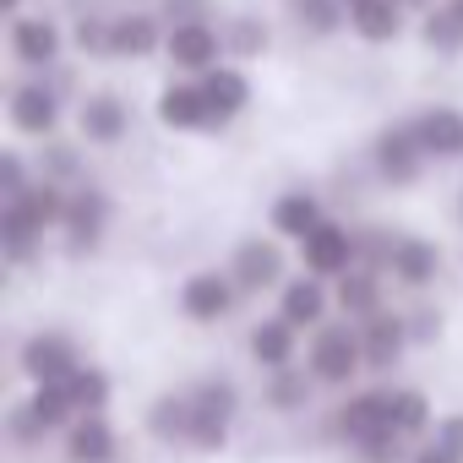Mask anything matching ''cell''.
<instances>
[{"label":"cell","mask_w":463,"mask_h":463,"mask_svg":"<svg viewBox=\"0 0 463 463\" xmlns=\"http://www.w3.org/2000/svg\"><path fill=\"white\" fill-rule=\"evenodd\" d=\"M223 50H229L223 44V28H213V23H175L169 39H164L169 66L185 71V77H202V71L223 66Z\"/></svg>","instance_id":"6da1fadb"},{"label":"cell","mask_w":463,"mask_h":463,"mask_svg":"<svg viewBox=\"0 0 463 463\" xmlns=\"http://www.w3.org/2000/svg\"><path fill=\"white\" fill-rule=\"evenodd\" d=\"M300 257H306V268L317 273V279H338V273H349L354 268V257H360V241L349 235V229H338V223H317L311 235L300 241Z\"/></svg>","instance_id":"7a4b0ae2"},{"label":"cell","mask_w":463,"mask_h":463,"mask_svg":"<svg viewBox=\"0 0 463 463\" xmlns=\"http://www.w3.org/2000/svg\"><path fill=\"white\" fill-rule=\"evenodd\" d=\"M229 420H235V387L229 382H213L191 398V441L218 452L229 441Z\"/></svg>","instance_id":"3957f363"},{"label":"cell","mask_w":463,"mask_h":463,"mask_svg":"<svg viewBox=\"0 0 463 463\" xmlns=\"http://www.w3.org/2000/svg\"><path fill=\"white\" fill-rule=\"evenodd\" d=\"M371 158H376L382 180H392V185H409L430 153H425V142H420V131H414V126H387V131L376 137Z\"/></svg>","instance_id":"277c9868"},{"label":"cell","mask_w":463,"mask_h":463,"mask_svg":"<svg viewBox=\"0 0 463 463\" xmlns=\"http://www.w3.org/2000/svg\"><path fill=\"white\" fill-rule=\"evenodd\" d=\"M360 349L365 344H360L354 327H322L317 344H311V376L317 382H349L360 371V360H365Z\"/></svg>","instance_id":"5b68a950"},{"label":"cell","mask_w":463,"mask_h":463,"mask_svg":"<svg viewBox=\"0 0 463 463\" xmlns=\"http://www.w3.org/2000/svg\"><path fill=\"white\" fill-rule=\"evenodd\" d=\"M229 306H235V279H223V273H191L180 289V311L191 322H218L229 317Z\"/></svg>","instance_id":"8992f818"},{"label":"cell","mask_w":463,"mask_h":463,"mask_svg":"<svg viewBox=\"0 0 463 463\" xmlns=\"http://www.w3.org/2000/svg\"><path fill=\"white\" fill-rule=\"evenodd\" d=\"M104 223H109V196L104 191H77L71 202H66V241H71V251H93L99 246V235H104Z\"/></svg>","instance_id":"52a82bcc"},{"label":"cell","mask_w":463,"mask_h":463,"mask_svg":"<svg viewBox=\"0 0 463 463\" xmlns=\"http://www.w3.org/2000/svg\"><path fill=\"white\" fill-rule=\"evenodd\" d=\"M61 28L50 23V17H12V55L23 61V66H55L61 61Z\"/></svg>","instance_id":"ba28073f"},{"label":"cell","mask_w":463,"mask_h":463,"mask_svg":"<svg viewBox=\"0 0 463 463\" xmlns=\"http://www.w3.org/2000/svg\"><path fill=\"white\" fill-rule=\"evenodd\" d=\"M158 120L169 131H207L213 126V109H207V93L202 82H169L158 93Z\"/></svg>","instance_id":"9c48e42d"},{"label":"cell","mask_w":463,"mask_h":463,"mask_svg":"<svg viewBox=\"0 0 463 463\" xmlns=\"http://www.w3.org/2000/svg\"><path fill=\"white\" fill-rule=\"evenodd\" d=\"M61 120V93L44 88V82H23L12 88V126L28 131V137H50Z\"/></svg>","instance_id":"30bf717a"},{"label":"cell","mask_w":463,"mask_h":463,"mask_svg":"<svg viewBox=\"0 0 463 463\" xmlns=\"http://www.w3.org/2000/svg\"><path fill=\"white\" fill-rule=\"evenodd\" d=\"M196 82H202V93H207L213 126H229V120H235V115L251 104V82H246L235 66H213V71H202Z\"/></svg>","instance_id":"8fae6325"},{"label":"cell","mask_w":463,"mask_h":463,"mask_svg":"<svg viewBox=\"0 0 463 463\" xmlns=\"http://www.w3.org/2000/svg\"><path fill=\"white\" fill-rule=\"evenodd\" d=\"M164 39H169L164 17H153V12H120V17H115V33H109V50L142 61V55L164 50Z\"/></svg>","instance_id":"7c38bea8"},{"label":"cell","mask_w":463,"mask_h":463,"mask_svg":"<svg viewBox=\"0 0 463 463\" xmlns=\"http://www.w3.org/2000/svg\"><path fill=\"white\" fill-rule=\"evenodd\" d=\"M77 126H82V137H88V142L109 147V142H120V137H126L131 109H126L115 93H88V99H82V109H77Z\"/></svg>","instance_id":"4fadbf2b"},{"label":"cell","mask_w":463,"mask_h":463,"mask_svg":"<svg viewBox=\"0 0 463 463\" xmlns=\"http://www.w3.org/2000/svg\"><path fill=\"white\" fill-rule=\"evenodd\" d=\"M349 28L365 44H392L403 33V0H354V6H349Z\"/></svg>","instance_id":"5bb4252c"},{"label":"cell","mask_w":463,"mask_h":463,"mask_svg":"<svg viewBox=\"0 0 463 463\" xmlns=\"http://www.w3.org/2000/svg\"><path fill=\"white\" fill-rule=\"evenodd\" d=\"M23 371H28L33 382H66V376L77 371V354H71V344H66L61 333H39V338L23 349Z\"/></svg>","instance_id":"9a60e30c"},{"label":"cell","mask_w":463,"mask_h":463,"mask_svg":"<svg viewBox=\"0 0 463 463\" xmlns=\"http://www.w3.org/2000/svg\"><path fill=\"white\" fill-rule=\"evenodd\" d=\"M279 273H284V257L273 241H246L235 251V284L241 289H268V284H279Z\"/></svg>","instance_id":"2e32d148"},{"label":"cell","mask_w":463,"mask_h":463,"mask_svg":"<svg viewBox=\"0 0 463 463\" xmlns=\"http://www.w3.org/2000/svg\"><path fill=\"white\" fill-rule=\"evenodd\" d=\"M414 131H420V142H425V153L430 158H458L463 153V115L458 109H425L420 120H414Z\"/></svg>","instance_id":"e0dca14e"},{"label":"cell","mask_w":463,"mask_h":463,"mask_svg":"<svg viewBox=\"0 0 463 463\" xmlns=\"http://www.w3.org/2000/svg\"><path fill=\"white\" fill-rule=\"evenodd\" d=\"M436 268H441V251H436L430 241H414V235L392 241V273H398L409 289H425V284L436 279Z\"/></svg>","instance_id":"ac0fdd59"},{"label":"cell","mask_w":463,"mask_h":463,"mask_svg":"<svg viewBox=\"0 0 463 463\" xmlns=\"http://www.w3.org/2000/svg\"><path fill=\"white\" fill-rule=\"evenodd\" d=\"M338 425H344V436H349L354 447H360L365 436H382V430H392V414H387V392H360L354 403H344Z\"/></svg>","instance_id":"d6986e66"},{"label":"cell","mask_w":463,"mask_h":463,"mask_svg":"<svg viewBox=\"0 0 463 463\" xmlns=\"http://www.w3.org/2000/svg\"><path fill=\"white\" fill-rule=\"evenodd\" d=\"M39 235H44V223L28 213V202H23V196H12V202H6V213H0V241H6L12 262H28V257H33V246H39Z\"/></svg>","instance_id":"ffe728a7"},{"label":"cell","mask_w":463,"mask_h":463,"mask_svg":"<svg viewBox=\"0 0 463 463\" xmlns=\"http://www.w3.org/2000/svg\"><path fill=\"white\" fill-rule=\"evenodd\" d=\"M360 344H365V360H371V365H392V360L403 354V344H409V327H403L398 317L376 311V317H365Z\"/></svg>","instance_id":"44dd1931"},{"label":"cell","mask_w":463,"mask_h":463,"mask_svg":"<svg viewBox=\"0 0 463 463\" xmlns=\"http://www.w3.org/2000/svg\"><path fill=\"white\" fill-rule=\"evenodd\" d=\"M317 223H322V207H317V196H311V191H289V196H279V202H273V229H279V235L306 241Z\"/></svg>","instance_id":"7402d4cb"},{"label":"cell","mask_w":463,"mask_h":463,"mask_svg":"<svg viewBox=\"0 0 463 463\" xmlns=\"http://www.w3.org/2000/svg\"><path fill=\"white\" fill-rule=\"evenodd\" d=\"M66 452H71V463H109V458H115V430H109L99 414H82V420L71 425Z\"/></svg>","instance_id":"603a6c76"},{"label":"cell","mask_w":463,"mask_h":463,"mask_svg":"<svg viewBox=\"0 0 463 463\" xmlns=\"http://www.w3.org/2000/svg\"><path fill=\"white\" fill-rule=\"evenodd\" d=\"M251 354H257V365H289V354H295V322L279 311L273 322H257V333H251Z\"/></svg>","instance_id":"cb8c5ba5"},{"label":"cell","mask_w":463,"mask_h":463,"mask_svg":"<svg viewBox=\"0 0 463 463\" xmlns=\"http://www.w3.org/2000/svg\"><path fill=\"white\" fill-rule=\"evenodd\" d=\"M289 17H295L300 33L327 39V33H338L349 23V0H289Z\"/></svg>","instance_id":"d4e9b609"},{"label":"cell","mask_w":463,"mask_h":463,"mask_svg":"<svg viewBox=\"0 0 463 463\" xmlns=\"http://www.w3.org/2000/svg\"><path fill=\"white\" fill-rule=\"evenodd\" d=\"M338 306H344L349 317H376V311H382L376 273H371V268H349V273H338Z\"/></svg>","instance_id":"484cf974"},{"label":"cell","mask_w":463,"mask_h":463,"mask_svg":"<svg viewBox=\"0 0 463 463\" xmlns=\"http://www.w3.org/2000/svg\"><path fill=\"white\" fill-rule=\"evenodd\" d=\"M322 311H327V289L317 284V273H311V279H295V284H284V317H289L295 327H311V322H322Z\"/></svg>","instance_id":"4316f807"},{"label":"cell","mask_w":463,"mask_h":463,"mask_svg":"<svg viewBox=\"0 0 463 463\" xmlns=\"http://www.w3.org/2000/svg\"><path fill=\"white\" fill-rule=\"evenodd\" d=\"M420 39H425L436 55H458V50H463V17H458L452 6H430V12H425V28H420Z\"/></svg>","instance_id":"83f0119b"},{"label":"cell","mask_w":463,"mask_h":463,"mask_svg":"<svg viewBox=\"0 0 463 463\" xmlns=\"http://www.w3.org/2000/svg\"><path fill=\"white\" fill-rule=\"evenodd\" d=\"M66 382H71V398H77V409H82V414H99V409L109 403V376H104L99 365H88V371H71Z\"/></svg>","instance_id":"f1b7e54d"},{"label":"cell","mask_w":463,"mask_h":463,"mask_svg":"<svg viewBox=\"0 0 463 463\" xmlns=\"http://www.w3.org/2000/svg\"><path fill=\"white\" fill-rule=\"evenodd\" d=\"M147 425H153V436H164V441L191 436V398H185V403H180V398H158L153 414H147Z\"/></svg>","instance_id":"f546056e"},{"label":"cell","mask_w":463,"mask_h":463,"mask_svg":"<svg viewBox=\"0 0 463 463\" xmlns=\"http://www.w3.org/2000/svg\"><path fill=\"white\" fill-rule=\"evenodd\" d=\"M23 202H28V213L50 229V223H66V202H71V196H61V185H55V180H44V185H28V191H23Z\"/></svg>","instance_id":"4dcf8cb0"},{"label":"cell","mask_w":463,"mask_h":463,"mask_svg":"<svg viewBox=\"0 0 463 463\" xmlns=\"http://www.w3.org/2000/svg\"><path fill=\"white\" fill-rule=\"evenodd\" d=\"M109 33H115V17H82V23L71 28V44H77L82 55H115V50H109Z\"/></svg>","instance_id":"1f68e13d"},{"label":"cell","mask_w":463,"mask_h":463,"mask_svg":"<svg viewBox=\"0 0 463 463\" xmlns=\"http://www.w3.org/2000/svg\"><path fill=\"white\" fill-rule=\"evenodd\" d=\"M306 398H311V382H306L300 371L279 365V376H273V387H268V403H273V409H300Z\"/></svg>","instance_id":"d6a6232c"},{"label":"cell","mask_w":463,"mask_h":463,"mask_svg":"<svg viewBox=\"0 0 463 463\" xmlns=\"http://www.w3.org/2000/svg\"><path fill=\"white\" fill-rule=\"evenodd\" d=\"M223 44L235 50V55H262L268 50V28L257 17H235V23L223 28Z\"/></svg>","instance_id":"836d02e7"},{"label":"cell","mask_w":463,"mask_h":463,"mask_svg":"<svg viewBox=\"0 0 463 463\" xmlns=\"http://www.w3.org/2000/svg\"><path fill=\"white\" fill-rule=\"evenodd\" d=\"M387 414H392V430H420L425 425V398L420 392H387Z\"/></svg>","instance_id":"e575fe53"},{"label":"cell","mask_w":463,"mask_h":463,"mask_svg":"<svg viewBox=\"0 0 463 463\" xmlns=\"http://www.w3.org/2000/svg\"><path fill=\"white\" fill-rule=\"evenodd\" d=\"M169 28L175 23H207V0H164V12H158Z\"/></svg>","instance_id":"d590c367"},{"label":"cell","mask_w":463,"mask_h":463,"mask_svg":"<svg viewBox=\"0 0 463 463\" xmlns=\"http://www.w3.org/2000/svg\"><path fill=\"white\" fill-rule=\"evenodd\" d=\"M0 185H6V202L28 191V175H23V158H17V153H6V158H0Z\"/></svg>","instance_id":"8d00e7d4"},{"label":"cell","mask_w":463,"mask_h":463,"mask_svg":"<svg viewBox=\"0 0 463 463\" xmlns=\"http://www.w3.org/2000/svg\"><path fill=\"white\" fill-rule=\"evenodd\" d=\"M436 441H441L447 452H458V458H463V414H452V420H441V425H436Z\"/></svg>","instance_id":"74e56055"},{"label":"cell","mask_w":463,"mask_h":463,"mask_svg":"<svg viewBox=\"0 0 463 463\" xmlns=\"http://www.w3.org/2000/svg\"><path fill=\"white\" fill-rule=\"evenodd\" d=\"M50 175H55V180L77 175V153H71V147H50Z\"/></svg>","instance_id":"f35d334b"},{"label":"cell","mask_w":463,"mask_h":463,"mask_svg":"<svg viewBox=\"0 0 463 463\" xmlns=\"http://www.w3.org/2000/svg\"><path fill=\"white\" fill-rule=\"evenodd\" d=\"M436 333H441V317L436 311H420L414 327H409V338H436Z\"/></svg>","instance_id":"ab89813d"},{"label":"cell","mask_w":463,"mask_h":463,"mask_svg":"<svg viewBox=\"0 0 463 463\" xmlns=\"http://www.w3.org/2000/svg\"><path fill=\"white\" fill-rule=\"evenodd\" d=\"M414 463H463V458H458V452H447L441 441H430V447H420V452H414Z\"/></svg>","instance_id":"60d3db41"},{"label":"cell","mask_w":463,"mask_h":463,"mask_svg":"<svg viewBox=\"0 0 463 463\" xmlns=\"http://www.w3.org/2000/svg\"><path fill=\"white\" fill-rule=\"evenodd\" d=\"M403 12H430V0H403Z\"/></svg>","instance_id":"b9f144b4"},{"label":"cell","mask_w":463,"mask_h":463,"mask_svg":"<svg viewBox=\"0 0 463 463\" xmlns=\"http://www.w3.org/2000/svg\"><path fill=\"white\" fill-rule=\"evenodd\" d=\"M0 6H6V12H12V17H17V6H23V0H0Z\"/></svg>","instance_id":"7bdbcfd3"},{"label":"cell","mask_w":463,"mask_h":463,"mask_svg":"<svg viewBox=\"0 0 463 463\" xmlns=\"http://www.w3.org/2000/svg\"><path fill=\"white\" fill-rule=\"evenodd\" d=\"M458 213H463V202H458Z\"/></svg>","instance_id":"ee69618b"},{"label":"cell","mask_w":463,"mask_h":463,"mask_svg":"<svg viewBox=\"0 0 463 463\" xmlns=\"http://www.w3.org/2000/svg\"><path fill=\"white\" fill-rule=\"evenodd\" d=\"M349 6H354V0H349Z\"/></svg>","instance_id":"f6af8a7d"}]
</instances>
